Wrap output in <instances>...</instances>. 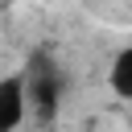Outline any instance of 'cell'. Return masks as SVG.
Wrapping results in <instances>:
<instances>
[{"label":"cell","mask_w":132,"mask_h":132,"mask_svg":"<svg viewBox=\"0 0 132 132\" xmlns=\"http://www.w3.org/2000/svg\"><path fill=\"white\" fill-rule=\"evenodd\" d=\"M25 78H29V107H33V120H54L58 107H62V95H66V74L58 70V62L37 50V54L25 62Z\"/></svg>","instance_id":"obj_1"},{"label":"cell","mask_w":132,"mask_h":132,"mask_svg":"<svg viewBox=\"0 0 132 132\" xmlns=\"http://www.w3.org/2000/svg\"><path fill=\"white\" fill-rule=\"evenodd\" d=\"M29 116H33V107H29V78H25V70L0 74V132H21Z\"/></svg>","instance_id":"obj_2"},{"label":"cell","mask_w":132,"mask_h":132,"mask_svg":"<svg viewBox=\"0 0 132 132\" xmlns=\"http://www.w3.org/2000/svg\"><path fill=\"white\" fill-rule=\"evenodd\" d=\"M107 87H111V95L132 99V41L116 50V58L107 66Z\"/></svg>","instance_id":"obj_3"}]
</instances>
